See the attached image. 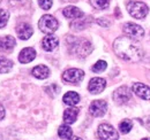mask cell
Masks as SVG:
<instances>
[{"label":"cell","mask_w":150,"mask_h":140,"mask_svg":"<svg viewBox=\"0 0 150 140\" xmlns=\"http://www.w3.org/2000/svg\"><path fill=\"white\" fill-rule=\"evenodd\" d=\"M113 50L120 59L129 62H137L143 56L141 47L129 37L117 38L113 43Z\"/></svg>","instance_id":"1"},{"label":"cell","mask_w":150,"mask_h":140,"mask_svg":"<svg viewBox=\"0 0 150 140\" xmlns=\"http://www.w3.org/2000/svg\"><path fill=\"white\" fill-rule=\"evenodd\" d=\"M127 9L128 13L131 14L133 18H137V20H142L148 15V6L144 2L141 1H131L127 5Z\"/></svg>","instance_id":"2"},{"label":"cell","mask_w":150,"mask_h":140,"mask_svg":"<svg viewBox=\"0 0 150 140\" xmlns=\"http://www.w3.org/2000/svg\"><path fill=\"white\" fill-rule=\"evenodd\" d=\"M38 27L40 31H43L44 34H53L54 31H57L59 23L52 15H44L39 20Z\"/></svg>","instance_id":"3"},{"label":"cell","mask_w":150,"mask_h":140,"mask_svg":"<svg viewBox=\"0 0 150 140\" xmlns=\"http://www.w3.org/2000/svg\"><path fill=\"white\" fill-rule=\"evenodd\" d=\"M98 137L100 140H118L119 134L110 124H100L98 126Z\"/></svg>","instance_id":"4"},{"label":"cell","mask_w":150,"mask_h":140,"mask_svg":"<svg viewBox=\"0 0 150 140\" xmlns=\"http://www.w3.org/2000/svg\"><path fill=\"white\" fill-rule=\"evenodd\" d=\"M84 77V72L80 69H68L66 70L64 74H62V79L64 82L68 83V84H73V85H76L79 84Z\"/></svg>","instance_id":"5"},{"label":"cell","mask_w":150,"mask_h":140,"mask_svg":"<svg viewBox=\"0 0 150 140\" xmlns=\"http://www.w3.org/2000/svg\"><path fill=\"white\" fill-rule=\"evenodd\" d=\"M124 32L126 34L127 37H129L134 40H140L144 36V30L140 25L132 23V22H128L124 25Z\"/></svg>","instance_id":"6"},{"label":"cell","mask_w":150,"mask_h":140,"mask_svg":"<svg viewBox=\"0 0 150 140\" xmlns=\"http://www.w3.org/2000/svg\"><path fill=\"white\" fill-rule=\"evenodd\" d=\"M129 99H131V92L127 86H121V88H117L115 92L113 93V100L118 105H124L128 102Z\"/></svg>","instance_id":"7"},{"label":"cell","mask_w":150,"mask_h":140,"mask_svg":"<svg viewBox=\"0 0 150 140\" xmlns=\"http://www.w3.org/2000/svg\"><path fill=\"white\" fill-rule=\"evenodd\" d=\"M108 110V104L104 100H95L91 102V105L89 107V111L90 114L95 117H100L103 116Z\"/></svg>","instance_id":"8"},{"label":"cell","mask_w":150,"mask_h":140,"mask_svg":"<svg viewBox=\"0 0 150 140\" xmlns=\"http://www.w3.org/2000/svg\"><path fill=\"white\" fill-rule=\"evenodd\" d=\"M105 86H106L105 79L99 78V77H95V78H93V79L89 82L88 90H89V92L93 93V94H98V93H100V92L104 91Z\"/></svg>","instance_id":"9"},{"label":"cell","mask_w":150,"mask_h":140,"mask_svg":"<svg viewBox=\"0 0 150 140\" xmlns=\"http://www.w3.org/2000/svg\"><path fill=\"white\" fill-rule=\"evenodd\" d=\"M73 46H74L76 54H79L82 57L87 56L89 53L93 51L91 44L89 41H87V40H76V44L73 45Z\"/></svg>","instance_id":"10"},{"label":"cell","mask_w":150,"mask_h":140,"mask_svg":"<svg viewBox=\"0 0 150 140\" xmlns=\"http://www.w3.org/2000/svg\"><path fill=\"white\" fill-rule=\"evenodd\" d=\"M133 92L141 99L150 100V88L142 83H135L133 85Z\"/></svg>","instance_id":"11"},{"label":"cell","mask_w":150,"mask_h":140,"mask_svg":"<svg viewBox=\"0 0 150 140\" xmlns=\"http://www.w3.org/2000/svg\"><path fill=\"white\" fill-rule=\"evenodd\" d=\"M33 32H34V30H33L31 25L28 23H21L16 28V34H18L20 39H22V40L29 39L33 35Z\"/></svg>","instance_id":"12"},{"label":"cell","mask_w":150,"mask_h":140,"mask_svg":"<svg viewBox=\"0 0 150 140\" xmlns=\"http://www.w3.org/2000/svg\"><path fill=\"white\" fill-rule=\"evenodd\" d=\"M16 45L15 39L12 36H1L0 37V51L9 52Z\"/></svg>","instance_id":"13"},{"label":"cell","mask_w":150,"mask_h":140,"mask_svg":"<svg viewBox=\"0 0 150 140\" xmlns=\"http://www.w3.org/2000/svg\"><path fill=\"white\" fill-rule=\"evenodd\" d=\"M36 57V52L31 47L23 48L19 55V61L21 63H29Z\"/></svg>","instance_id":"14"},{"label":"cell","mask_w":150,"mask_h":140,"mask_svg":"<svg viewBox=\"0 0 150 140\" xmlns=\"http://www.w3.org/2000/svg\"><path fill=\"white\" fill-rule=\"evenodd\" d=\"M58 44H59V39L56 36H46L42 41V47L46 52H51L58 46Z\"/></svg>","instance_id":"15"},{"label":"cell","mask_w":150,"mask_h":140,"mask_svg":"<svg viewBox=\"0 0 150 140\" xmlns=\"http://www.w3.org/2000/svg\"><path fill=\"white\" fill-rule=\"evenodd\" d=\"M64 16L67 18H73V20H76V18H80L83 16V13L82 10H80L77 7H74V6H68L64 9L62 12Z\"/></svg>","instance_id":"16"},{"label":"cell","mask_w":150,"mask_h":140,"mask_svg":"<svg viewBox=\"0 0 150 140\" xmlns=\"http://www.w3.org/2000/svg\"><path fill=\"white\" fill-rule=\"evenodd\" d=\"M33 75H34L36 78H38V79H45V78H47L49 75H50V69H49L46 66L40 64V66H37V67H35V68L33 69Z\"/></svg>","instance_id":"17"},{"label":"cell","mask_w":150,"mask_h":140,"mask_svg":"<svg viewBox=\"0 0 150 140\" xmlns=\"http://www.w3.org/2000/svg\"><path fill=\"white\" fill-rule=\"evenodd\" d=\"M79 115V109L76 108H68L64 113V121L67 124H73Z\"/></svg>","instance_id":"18"},{"label":"cell","mask_w":150,"mask_h":140,"mask_svg":"<svg viewBox=\"0 0 150 140\" xmlns=\"http://www.w3.org/2000/svg\"><path fill=\"white\" fill-rule=\"evenodd\" d=\"M64 102L68 106H75L80 102V95L74 92V91H71V92H67L64 98H62Z\"/></svg>","instance_id":"19"},{"label":"cell","mask_w":150,"mask_h":140,"mask_svg":"<svg viewBox=\"0 0 150 140\" xmlns=\"http://www.w3.org/2000/svg\"><path fill=\"white\" fill-rule=\"evenodd\" d=\"M58 134L62 139H71L72 134H73V131L68 125H61L58 130Z\"/></svg>","instance_id":"20"},{"label":"cell","mask_w":150,"mask_h":140,"mask_svg":"<svg viewBox=\"0 0 150 140\" xmlns=\"http://www.w3.org/2000/svg\"><path fill=\"white\" fill-rule=\"evenodd\" d=\"M13 68V62L8 59L0 57V74H6Z\"/></svg>","instance_id":"21"},{"label":"cell","mask_w":150,"mask_h":140,"mask_svg":"<svg viewBox=\"0 0 150 140\" xmlns=\"http://www.w3.org/2000/svg\"><path fill=\"white\" fill-rule=\"evenodd\" d=\"M132 127H133V123H132V121H129V120H125V121H122V122L119 124L120 132L124 133V134L128 133L132 130Z\"/></svg>","instance_id":"22"},{"label":"cell","mask_w":150,"mask_h":140,"mask_svg":"<svg viewBox=\"0 0 150 140\" xmlns=\"http://www.w3.org/2000/svg\"><path fill=\"white\" fill-rule=\"evenodd\" d=\"M90 2L97 9H105L110 5V0H90Z\"/></svg>","instance_id":"23"},{"label":"cell","mask_w":150,"mask_h":140,"mask_svg":"<svg viewBox=\"0 0 150 140\" xmlns=\"http://www.w3.org/2000/svg\"><path fill=\"white\" fill-rule=\"evenodd\" d=\"M106 67H108V63L105 61H103V60H99L93 66L91 69H93L94 72H102V71H104L106 69Z\"/></svg>","instance_id":"24"},{"label":"cell","mask_w":150,"mask_h":140,"mask_svg":"<svg viewBox=\"0 0 150 140\" xmlns=\"http://www.w3.org/2000/svg\"><path fill=\"white\" fill-rule=\"evenodd\" d=\"M8 18H9V14L6 9H0V29L4 28L7 22H8Z\"/></svg>","instance_id":"25"},{"label":"cell","mask_w":150,"mask_h":140,"mask_svg":"<svg viewBox=\"0 0 150 140\" xmlns=\"http://www.w3.org/2000/svg\"><path fill=\"white\" fill-rule=\"evenodd\" d=\"M84 23H86L84 18H76L74 22L71 24V27L75 30H82V29H84V25H86Z\"/></svg>","instance_id":"26"},{"label":"cell","mask_w":150,"mask_h":140,"mask_svg":"<svg viewBox=\"0 0 150 140\" xmlns=\"http://www.w3.org/2000/svg\"><path fill=\"white\" fill-rule=\"evenodd\" d=\"M45 91H46V92H47L50 95L54 97V95H57V94L59 93L60 88H59V86H58V85H56V84H52V85H50V86H47V88H45Z\"/></svg>","instance_id":"27"},{"label":"cell","mask_w":150,"mask_h":140,"mask_svg":"<svg viewBox=\"0 0 150 140\" xmlns=\"http://www.w3.org/2000/svg\"><path fill=\"white\" fill-rule=\"evenodd\" d=\"M38 4L44 10H49L52 7V0H38Z\"/></svg>","instance_id":"28"},{"label":"cell","mask_w":150,"mask_h":140,"mask_svg":"<svg viewBox=\"0 0 150 140\" xmlns=\"http://www.w3.org/2000/svg\"><path fill=\"white\" fill-rule=\"evenodd\" d=\"M4 117H5V108L0 105V121L4 120Z\"/></svg>","instance_id":"29"},{"label":"cell","mask_w":150,"mask_h":140,"mask_svg":"<svg viewBox=\"0 0 150 140\" xmlns=\"http://www.w3.org/2000/svg\"><path fill=\"white\" fill-rule=\"evenodd\" d=\"M68 140H82L81 138H79V137H73V138H71V139Z\"/></svg>","instance_id":"30"},{"label":"cell","mask_w":150,"mask_h":140,"mask_svg":"<svg viewBox=\"0 0 150 140\" xmlns=\"http://www.w3.org/2000/svg\"><path fill=\"white\" fill-rule=\"evenodd\" d=\"M142 140H150V138H144V139H142Z\"/></svg>","instance_id":"31"}]
</instances>
